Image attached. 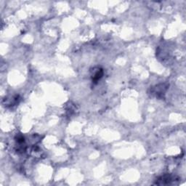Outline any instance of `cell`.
<instances>
[{
    "mask_svg": "<svg viewBox=\"0 0 186 186\" xmlns=\"http://www.w3.org/2000/svg\"><path fill=\"white\" fill-rule=\"evenodd\" d=\"M174 180V178L172 177L170 174H166L164 175L163 177H161L158 180V182H162V183H159V184H163V185H166V184H170L171 182Z\"/></svg>",
    "mask_w": 186,
    "mask_h": 186,
    "instance_id": "cell-3",
    "label": "cell"
},
{
    "mask_svg": "<svg viewBox=\"0 0 186 186\" xmlns=\"http://www.w3.org/2000/svg\"><path fill=\"white\" fill-rule=\"evenodd\" d=\"M103 71L102 68H97L96 71L94 72L92 76V80H93V83H97V82L103 77Z\"/></svg>",
    "mask_w": 186,
    "mask_h": 186,
    "instance_id": "cell-2",
    "label": "cell"
},
{
    "mask_svg": "<svg viewBox=\"0 0 186 186\" xmlns=\"http://www.w3.org/2000/svg\"><path fill=\"white\" fill-rule=\"evenodd\" d=\"M168 86L166 85L165 84H158V85L155 86L151 89V93L154 95L157 98H161L163 97V96L165 94L166 89H167Z\"/></svg>",
    "mask_w": 186,
    "mask_h": 186,
    "instance_id": "cell-1",
    "label": "cell"
}]
</instances>
